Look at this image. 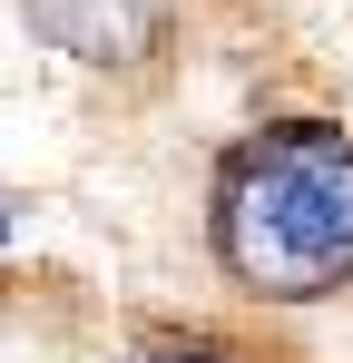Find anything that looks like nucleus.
Here are the masks:
<instances>
[{
	"label": "nucleus",
	"mask_w": 353,
	"mask_h": 363,
	"mask_svg": "<svg viewBox=\"0 0 353 363\" xmlns=\"http://www.w3.org/2000/svg\"><path fill=\"white\" fill-rule=\"evenodd\" d=\"M30 10V30L50 40L59 60L79 69H128L157 50V20H167V0H20Z\"/></svg>",
	"instance_id": "f03ea898"
},
{
	"label": "nucleus",
	"mask_w": 353,
	"mask_h": 363,
	"mask_svg": "<svg viewBox=\"0 0 353 363\" xmlns=\"http://www.w3.org/2000/svg\"><path fill=\"white\" fill-rule=\"evenodd\" d=\"M206 236L245 295L314 304L353 285V138L344 128H255L216 157L206 186Z\"/></svg>",
	"instance_id": "f257e3e1"
},
{
	"label": "nucleus",
	"mask_w": 353,
	"mask_h": 363,
	"mask_svg": "<svg viewBox=\"0 0 353 363\" xmlns=\"http://www.w3.org/2000/svg\"><path fill=\"white\" fill-rule=\"evenodd\" d=\"M0 245H10V206H0Z\"/></svg>",
	"instance_id": "20e7f679"
},
{
	"label": "nucleus",
	"mask_w": 353,
	"mask_h": 363,
	"mask_svg": "<svg viewBox=\"0 0 353 363\" xmlns=\"http://www.w3.org/2000/svg\"><path fill=\"white\" fill-rule=\"evenodd\" d=\"M138 363H226V354H196V344H186V354H138Z\"/></svg>",
	"instance_id": "7ed1b4c3"
}]
</instances>
